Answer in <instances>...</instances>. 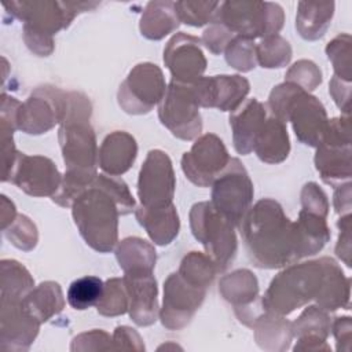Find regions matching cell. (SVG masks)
I'll return each mask as SVG.
<instances>
[{"instance_id":"6da1fadb","label":"cell","mask_w":352,"mask_h":352,"mask_svg":"<svg viewBox=\"0 0 352 352\" xmlns=\"http://www.w3.org/2000/svg\"><path fill=\"white\" fill-rule=\"evenodd\" d=\"M135 209L126 183L118 176L100 173L72 204L74 224L88 246L109 253L118 239V217Z\"/></svg>"},{"instance_id":"7a4b0ae2","label":"cell","mask_w":352,"mask_h":352,"mask_svg":"<svg viewBox=\"0 0 352 352\" xmlns=\"http://www.w3.org/2000/svg\"><path fill=\"white\" fill-rule=\"evenodd\" d=\"M238 227L248 257L256 267L275 270L298 261L294 223L278 201H257Z\"/></svg>"},{"instance_id":"3957f363","label":"cell","mask_w":352,"mask_h":352,"mask_svg":"<svg viewBox=\"0 0 352 352\" xmlns=\"http://www.w3.org/2000/svg\"><path fill=\"white\" fill-rule=\"evenodd\" d=\"M92 104L89 98L77 91L67 92L66 111L60 122L58 139L66 170L96 175L98 146L91 126Z\"/></svg>"},{"instance_id":"277c9868","label":"cell","mask_w":352,"mask_h":352,"mask_svg":"<svg viewBox=\"0 0 352 352\" xmlns=\"http://www.w3.org/2000/svg\"><path fill=\"white\" fill-rule=\"evenodd\" d=\"M268 113L282 122H292L297 139L318 147L327 131L329 118L322 102L298 85L285 81L270 94L265 104Z\"/></svg>"},{"instance_id":"5b68a950","label":"cell","mask_w":352,"mask_h":352,"mask_svg":"<svg viewBox=\"0 0 352 352\" xmlns=\"http://www.w3.org/2000/svg\"><path fill=\"white\" fill-rule=\"evenodd\" d=\"M324 275L322 257L292 263L270 283L261 304L264 311L286 316L314 300Z\"/></svg>"},{"instance_id":"8992f818","label":"cell","mask_w":352,"mask_h":352,"mask_svg":"<svg viewBox=\"0 0 352 352\" xmlns=\"http://www.w3.org/2000/svg\"><path fill=\"white\" fill-rule=\"evenodd\" d=\"M238 37L254 40L278 34L285 22L283 8L270 1H223L213 19Z\"/></svg>"},{"instance_id":"52a82bcc","label":"cell","mask_w":352,"mask_h":352,"mask_svg":"<svg viewBox=\"0 0 352 352\" xmlns=\"http://www.w3.org/2000/svg\"><path fill=\"white\" fill-rule=\"evenodd\" d=\"M190 227L194 238L202 243L205 254L223 272L234 261L238 249L235 226L221 216L210 202L194 204L190 210Z\"/></svg>"},{"instance_id":"ba28073f","label":"cell","mask_w":352,"mask_h":352,"mask_svg":"<svg viewBox=\"0 0 352 352\" xmlns=\"http://www.w3.org/2000/svg\"><path fill=\"white\" fill-rule=\"evenodd\" d=\"M96 1H58V0H12L3 3L4 10L23 22V26L52 36L66 29L84 11L98 7Z\"/></svg>"},{"instance_id":"9c48e42d","label":"cell","mask_w":352,"mask_h":352,"mask_svg":"<svg viewBox=\"0 0 352 352\" xmlns=\"http://www.w3.org/2000/svg\"><path fill=\"white\" fill-rule=\"evenodd\" d=\"M351 153L349 116L329 120L327 131L314 158L324 183L337 187L351 180Z\"/></svg>"},{"instance_id":"30bf717a","label":"cell","mask_w":352,"mask_h":352,"mask_svg":"<svg viewBox=\"0 0 352 352\" xmlns=\"http://www.w3.org/2000/svg\"><path fill=\"white\" fill-rule=\"evenodd\" d=\"M253 195V182L243 164L238 158H230L227 166L212 183L210 204L238 227L252 206Z\"/></svg>"},{"instance_id":"8fae6325","label":"cell","mask_w":352,"mask_h":352,"mask_svg":"<svg viewBox=\"0 0 352 352\" xmlns=\"http://www.w3.org/2000/svg\"><path fill=\"white\" fill-rule=\"evenodd\" d=\"M158 118L173 136L192 140L202 131L199 104L191 84L170 81L165 95L158 103Z\"/></svg>"},{"instance_id":"7c38bea8","label":"cell","mask_w":352,"mask_h":352,"mask_svg":"<svg viewBox=\"0 0 352 352\" xmlns=\"http://www.w3.org/2000/svg\"><path fill=\"white\" fill-rule=\"evenodd\" d=\"M162 70L151 63H138L121 82L117 100L120 107L128 114H147L161 102L166 91Z\"/></svg>"},{"instance_id":"4fadbf2b","label":"cell","mask_w":352,"mask_h":352,"mask_svg":"<svg viewBox=\"0 0 352 352\" xmlns=\"http://www.w3.org/2000/svg\"><path fill=\"white\" fill-rule=\"evenodd\" d=\"M67 92L52 85L37 87L21 103L16 126L28 135H41L60 124L66 111Z\"/></svg>"},{"instance_id":"5bb4252c","label":"cell","mask_w":352,"mask_h":352,"mask_svg":"<svg viewBox=\"0 0 352 352\" xmlns=\"http://www.w3.org/2000/svg\"><path fill=\"white\" fill-rule=\"evenodd\" d=\"M62 177L48 157L28 155L18 151L11 168L3 175V182L15 184L32 197H52L60 187Z\"/></svg>"},{"instance_id":"9a60e30c","label":"cell","mask_w":352,"mask_h":352,"mask_svg":"<svg viewBox=\"0 0 352 352\" xmlns=\"http://www.w3.org/2000/svg\"><path fill=\"white\" fill-rule=\"evenodd\" d=\"M208 289L186 280L177 271L164 282V300L160 319L164 327L180 330L186 327L202 305Z\"/></svg>"},{"instance_id":"2e32d148","label":"cell","mask_w":352,"mask_h":352,"mask_svg":"<svg viewBox=\"0 0 352 352\" xmlns=\"http://www.w3.org/2000/svg\"><path fill=\"white\" fill-rule=\"evenodd\" d=\"M176 176L169 155L162 150H150L140 168L138 197L144 208H158L173 204Z\"/></svg>"},{"instance_id":"e0dca14e","label":"cell","mask_w":352,"mask_h":352,"mask_svg":"<svg viewBox=\"0 0 352 352\" xmlns=\"http://www.w3.org/2000/svg\"><path fill=\"white\" fill-rule=\"evenodd\" d=\"M223 140L214 133L199 136L182 157L186 177L198 187H209L230 161Z\"/></svg>"},{"instance_id":"ac0fdd59","label":"cell","mask_w":352,"mask_h":352,"mask_svg":"<svg viewBox=\"0 0 352 352\" xmlns=\"http://www.w3.org/2000/svg\"><path fill=\"white\" fill-rule=\"evenodd\" d=\"M199 107H214L221 111H234L250 91L249 81L239 74H219L199 77L191 82Z\"/></svg>"},{"instance_id":"d6986e66","label":"cell","mask_w":352,"mask_h":352,"mask_svg":"<svg viewBox=\"0 0 352 352\" xmlns=\"http://www.w3.org/2000/svg\"><path fill=\"white\" fill-rule=\"evenodd\" d=\"M201 38L176 33L164 48V63L169 69L172 80L191 84L202 77L206 70V58L201 48Z\"/></svg>"},{"instance_id":"ffe728a7","label":"cell","mask_w":352,"mask_h":352,"mask_svg":"<svg viewBox=\"0 0 352 352\" xmlns=\"http://www.w3.org/2000/svg\"><path fill=\"white\" fill-rule=\"evenodd\" d=\"M219 293L234 307L236 318L249 327L264 312L261 300L258 298L257 278L246 268L224 275L219 282Z\"/></svg>"},{"instance_id":"44dd1931","label":"cell","mask_w":352,"mask_h":352,"mask_svg":"<svg viewBox=\"0 0 352 352\" xmlns=\"http://www.w3.org/2000/svg\"><path fill=\"white\" fill-rule=\"evenodd\" d=\"M40 322L25 312L22 301H1L0 304V348L6 351H26L36 340Z\"/></svg>"},{"instance_id":"7402d4cb","label":"cell","mask_w":352,"mask_h":352,"mask_svg":"<svg viewBox=\"0 0 352 352\" xmlns=\"http://www.w3.org/2000/svg\"><path fill=\"white\" fill-rule=\"evenodd\" d=\"M129 296V316L138 326H150L160 316L158 287L153 272L124 274Z\"/></svg>"},{"instance_id":"603a6c76","label":"cell","mask_w":352,"mask_h":352,"mask_svg":"<svg viewBox=\"0 0 352 352\" xmlns=\"http://www.w3.org/2000/svg\"><path fill=\"white\" fill-rule=\"evenodd\" d=\"M331 330L329 312L319 305H311L292 323L297 344L293 351H331L326 340Z\"/></svg>"},{"instance_id":"cb8c5ba5","label":"cell","mask_w":352,"mask_h":352,"mask_svg":"<svg viewBox=\"0 0 352 352\" xmlns=\"http://www.w3.org/2000/svg\"><path fill=\"white\" fill-rule=\"evenodd\" d=\"M268 116L264 103L256 98L246 99L230 116V125L232 129L234 148L238 154L246 155L253 151L256 138Z\"/></svg>"},{"instance_id":"d4e9b609","label":"cell","mask_w":352,"mask_h":352,"mask_svg":"<svg viewBox=\"0 0 352 352\" xmlns=\"http://www.w3.org/2000/svg\"><path fill=\"white\" fill-rule=\"evenodd\" d=\"M136 155L138 143L135 138L125 131H114L100 144L98 166L106 175L121 176L131 169Z\"/></svg>"},{"instance_id":"484cf974","label":"cell","mask_w":352,"mask_h":352,"mask_svg":"<svg viewBox=\"0 0 352 352\" xmlns=\"http://www.w3.org/2000/svg\"><path fill=\"white\" fill-rule=\"evenodd\" d=\"M138 223L146 230L150 239L161 246L169 245L179 234L180 220L173 204L158 208H135Z\"/></svg>"},{"instance_id":"4316f807","label":"cell","mask_w":352,"mask_h":352,"mask_svg":"<svg viewBox=\"0 0 352 352\" xmlns=\"http://www.w3.org/2000/svg\"><path fill=\"white\" fill-rule=\"evenodd\" d=\"M324 275L316 297V305L327 312L337 311L340 308L349 309L351 297V280L345 276L341 267L330 257H322Z\"/></svg>"},{"instance_id":"83f0119b","label":"cell","mask_w":352,"mask_h":352,"mask_svg":"<svg viewBox=\"0 0 352 352\" xmlns=\"http://www.w3.org/2000/svg\"><path fill=\"white\" fill-rule=\"evenodd\" d=\"M253 150L258 160L265 164L283 162L290 153V140L286 124L268 113L256 138Z\"/></svg>"},{"instance_id":"f1b7e54d","label":"cell","mask_w":352,"mask_h":352,"mask_svg":"<svg viewBox=\"0 0 352 352\" xmlns=\"http://www.w3.org/2000/svg\"><path fill=\"white\" fill-rule=\"evenodd\" d=\"M293 223L298 260L319 253L330 241L331 234L326 217L301 209L297 221Z\"/></svg>"},{"instance_id":"f546056e","label":"cell","mask_w":352,"mask_h":352,"mask_svg":"<svg viewBox=\"0 0 352 352\" xmlns=\"http://www.w3.org/2000/svg\"><path fill=\"white\" fill-rule=\"evenodd\" d=\"M26 314L44 323L56 316L65 308V297L58 282L45 280L33 287L22 300Z\"/></svg>"},{"instance_id":"4dcf8cb0","label":"cell","mask_w":352,"mask_h":352,"mask_svg":"<svg viewBox=\"0 0 352 352\" xmlns=\"http://www.w3.org/2000/svg\"><path fill=\"white\" fill-rule=\"evenodd\" d=\"M333 1H298L296 29L304 40H318L327 32L334 15Z\"/></svg>"},{"instance_id":"1f68e13d","label":"cell","mask_w":352,"mask_h":352,"mask_svg":"<svg viewBox=\"0 0 352 352\" xmlns=\"http://www.w3.org/2000/svg\"><path fill=\"white\" fill-rule=\"evenodd\" d=\"M254 337L261 349L285 351L293 338L292 323L282 315L264 311L253 323Z\"/></svg>"},{"instance_id":"d6a6232c","label":"cell","mask_w":352,"mask_h":352,"mask_svg":"<svg viewBox=\"0 0 352 352\" xmlns=\"http://www.w3.org/2000/svg\"><path fill=\"white\" fill-rule=\"evenodd\" d=\"M180 25L175 1H150L142 14L139 29L148 40H161Z\"/></svg>"},{"instance_id":"836d02e7","label":"cell","mask_w":352,"mask_h":352,"mask_svg":"<svg viewBox=\"0 0 352 352\" xmlns=\"http://www.w3.org/2000/svg\"><path fill=\"white\" fill-rule=\"evenodd\" d=\"M116 258L124 274L153 272L157 261V252L147 241L139 236H128L117 245Z\"/></svg>"},{"instance_id":"e575fe53","label":"cell","mask_w":352,"mask_h":352,"mask_svg":"<svg viewBox=\"0 0 352 352\" xmlns=\"http://www.w3.org/2000/svg\"><path fill=\"white\" fill-rule=\"evenodd\" d=\"M0 297L1 301H22L34 287L30 272L16 260L3 258L0 263Z\"/></svg>"},{"instance_id":"d590c367","label":"cell","mask_w":352,"mask_h":352,"mask_svg":"<svg viewBox=\"0 0 352 352\" xmlns=\"http://www.w3.org/2000/svg\"><path fill=\"white\" fill-rule=\"evenodd\" d=\"M104 282L94 275L74 279L67 289L66 298L73 309L84 311L98 304L102 297Z\"/></svg>"},{"instance_id":"8d00e7d4","label":"cell","mask_w":352,"mask_h":352,"mask_svg":"<svg viewBox=\"0 0 352 352\" xmlns=\"http://www.w3.org/2000/svg\"><path fill=\"white\" fill-rule=\"evenodd\" d=\"M177 272L186 280L208 289L212 285L217 270L206 254L201 252H190L182 258Z\"/></svg>"},{"instance_id":"74e56055","label":"cell","mask_w":352,"mask_h":352,"mask_svg":"<svg viewBox=\"0 0 352 352\" xmlns=\"http://www.w3.org/2000/svg\"><path fill=\"white\" fill-rule=\"evenodd\" d=\"M257 63L265 69H278L286 66L292 59V47L287 40L279 34L261 38L256 44Z\"/></svg>"},{"instance_id":"f35d334b","label":"cell","mask_w":352,"mask_h":352,"mask_svg":"<svg viewBox=\"0 0 352 352\" xmlns=\"http://www.w3.org/2000/svg\"><path fill=\"white\" fill-rule=\"evenodd\" d=\"M96 311L103 316H120L128 312L129 296L122 278H110L104 282L103 293Z\"/></svg>"},{"instance_id":"ab89813d","label":"cell","mask_w":352,"mask_h":352,"mask_svg":"<svg viewBox=\"0 0 352 352\" xmlns=\"http://www.w3.org/2000/svg\"><path fill=\"white\" fill-rule=\"evenodd\" d=\"M352 50H351V36L348 33H341L334 37L326 47V55L333 65L334 76L351 81L352 80Z\"/></svg>"},{"instance_id":"60d3db41","label":"cell","mask_w":352,"mask_h":352,"mask_svg":"<svg viewBox=\"0 0 352 352\" xmlns=\"http://www.w3.org/2000/svg\"><path fill=\"white\" fill-rule=\"evenodd\" d=\"M219 4H220L219 1L184 0V1H176L175 8L180 22L190 26L201 28L206 23H210Z\"/></svg>"},{"instance_id":"b9f144b4","label":"cell","mask_w":352,"mask_h":352,"mask_svg":"<svg viewBox=\"0 0 352 352\" xmlns=\"http://www.w3.org/2000/svg\"><path fill=\"white\" fill-rule=\"evenodd\" d=\"M224 52L227 63L239 72H250L257 65L256 44L253 40L235 36Z\"/></svg>"},{"instance_id":"7bdbcfd3","label":"cell","mask_w":352,"mask_h":352,"mask_svg":"<svg viewBox=\"0 0 352 352\" xmlns=\"http://www.w3.org/2000/svg\"><path fill=\"white\" fill-rule=\"evenodd\" d=\"M3 234L15 248L23 252L33 250L38 241L36 224L25 214H16L15 220L3 230Z\"/></svg>"},{"instance_id":"ee69618b","label":"cell","mask_w":352,"mask_h":352,"mask_svg":"<svg viewBox=\"0 0 352 352\" xmlns=\"http://www.w3.org/2000/svg\"><path fill=\"white\" fill-rule=\"evenodd\" d=\"M285 81L293 82L304 91L311 92L320 85L322 72L312 60L300 59L287 70Z\"/></svg>"},{"instance_id":"f6af8a7d","label":"cell","mask_w":352,"mask_h":352,"mask_svg":"<svg viewBox=\"0 0 352 352\" xmlns=\"http://www.w3.org/2000/svg\"><path fill=\"white\" fill-rule=\"evenodd\" d=\"M21 102L16 100L14 96H8L6 94L1 95L0 103V139L1 146L14 143V131L18 129L16 126V114L19 110Z\"/></svg>"},{"instance_id":"bcb514c9","label":"cell","mask_w":352,"mask_h":352,"mask_svg":"<svg viewBox=\"0 0 352 352\" xmlns=\"http://www.w3.org/2000/svg\"><path fill=\"white\" fill-rule=\"evenodd\" d=\"M72 351H114L113 345V337L107 334L106 331L100 329H94L91 331H85L78 334L77 337L73 338Z\"/></svg>"},{"instance_id":"7dc6e473","label":"cell","mask_w":352,"mask_h":352,"mask_svg":"<svg viewBox=\"0 0 352 352\" xmlns=\"http://www.w3.org/2000/svg\"><path fill=\"white\" fill-rule=\"evenodd\" d=\"M301 209L326 217L329 213V201L324 191L315 183H307L301 190Z\"/></svg>"},{"instance_id":"c3c4849f","label":"cell","mask_w":352,"mask_h":352,"mask_svg":"<svg viewBox=\"0 0 352 352\" xmlns=\"http://www.w3.org/2000/svg\"><path fill=\"white\" fill-rule=\"evenodd\" d=\"M235 37L232 32H230L224 25L219 22H210L209 28L205 29L201 43L209 50L212 54L219 55L226 51L231 40Z\"/></svg>"},{"instance_id":"681fc988","label":"cell","mask_w":352,"mask_h":352,"mask_svg":"<svg viewBox=\"0 0 352 352\" xmlns=\"http://www.w3.org/2000/svg\"><path fill=\"white\" fill-rule=\"evenodd\" d=\"M23 41L28 45V48L37 56H48L54 51L52 36L44 34L28 26H23Z\"/></svg>"},{"instance_id":"f907efd6","label":"cell","mask_w":352,"mask_h":352,"mask_svg":"<svg viewBox=\"0 0 352 352\" xmlns=\"http://www.w3.org/2000/svg\"><path fill=\"white\" fill-rule=\"evenodd\" d=\"M113 345L116 349L144 351V344L139 333L129 326H117L113 333Z\"/></svg>"},{"instance_id":"816d5d0a","label":"cell","mask_w":352,"mask_h":352,"mask_svg":"<svg viewBox=\"0 0 352 352\" xmlns=\"http://www.w3.org/2000/svg\"><path fill=\"white\" fill-rule=\"evenodd\" d=\"M338 241L336 245V254L346 264V267H351V254H352V246H351V213L342 214L338 219Z\"/></svg>"},{"instance_id":"f5cc1de1","label":"cell","mask_w":352,"mask_h":352,"mask_svg":"<svg viewBox=\"0 0 352 352\" xmlns=\"http://www.w3.org/2000/svg\"><path fill=\"white\" fill-rule=\"evenodd\" d=\"M329 92L344 116H349V98H351V81L341 80L336 76L331 77L329 84Z\"/></svg>"},{"instance_id":"db71d44e","label":"cell","mask_w":352,"mask_h":352,"mask_svg":"<svg viewBox=\"0 0 352 352\" xmlns=\"http://www.w3.org/2000/svg\"><path fill=\"white\" fill-rule=\"evenodd\" d=\"M331 330L333 336L337 342V349L338 351H351V318L349 316H338L336 320L331 323Z\"/></svg>"},{"instance_id":"11a10c76","label":"cell","mask_w":352,"mask_h":352,"mask_svg":"<svg viewBox=\"0 0 352 352\" xmlns=\"http://www.w3.org/2000/svg\"><path fill=\"white\" fill-rule=\"evenodd\" d=\"M333 205L336 212L341 216L351 213V183L349 182L336 187Z\"/></svg>"},{"instance_id":"9f6ffc18","label":"cell","mask_w":352,"mask_h":352,"mask_svg":"<svg viewBox=\"0 0 352 352\" xmlns=\"http://www.w3.org/2000/svg\"><path fill=\"white\" fill-rule=\"evenodd\" d=\"M16 209L12 201H10L6 195H1V202H0V223H1V230L7 228L16 217Z\"/></svg>"}]
</instances>
